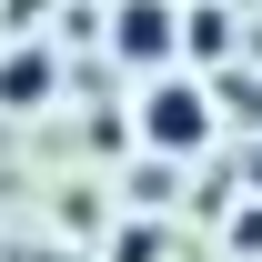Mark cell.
Here are the masks:
<instances>
[{
  "label": "cell",
  "instance_id": "6da1fadb",
  "mask_svg": "<svg viewBox=\"0 0 262 262\" xmlns=\"http://www.w3.org/2000/svg\"><path fill=\"white\" fill-rule=\"evenodd\" d=\"M141 141H151V151H171V162H192L202 141H212V101H202L192 81H162V91L141 101Z\"/></svg>",
  "mask_w": 262,
  "mask_h": 262
},
{
  "label": "cell",
  "instance_id": "7a4b0ae2",
  "mask_svg": "<svg viewBox=\"0 0 262 262\" xmlns=\"http://www.w3.org/2000/svg\"><path fill=\"white\" fill-rule=\"evenodd\" d=\"M111 40H121L131 61H162V51H182V10H171V0H121Z\"/></svg>",
  "mask_w": 262,
  "mask_h": 262
},
{
  "label": "cell",
  "instance_id": "3957f363",
  "mask_svg": "<svg viewBox=\"0 0 262 262\" xmlns=\"http://www.w3.org/2000/svg\"><path fill=\"white\" fill-rule=\"evenodd\" d=\"M51 91V71H40V51H20V61L0 71V101H40Z\"/></svg>",
  "mask_w": 262,
  "mask_h": 262
}]
</instances>
